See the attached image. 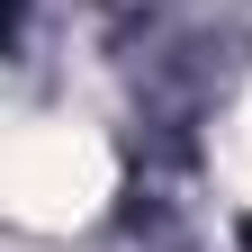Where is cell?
Returning a JSON list of instances; mask_svg holds the SVG:
<instances>
[{
  "label": "cell",
  "mask_w": 252,
  "mask_h": 252,
  "mask_svg": "<svg viewBox=\"0 0 252 252\" xmlns=\"http://www.w3.org/2000/svg\"><path fill=\"white\" fill-rule=\"evenodd\" d=\"M225 180L252 198V90H243V108H234V135H225Z\"/></svg>",
  "instance_id": "cell-2"
},
{
  "label": "cell",
  "mask_w": 252,
  "mask_h": 252,
  "mask_svg": "<svg viewBox=\"0 0 252 252\" xmlns=\"http://www.w3.org/2000/svg\"><path fill=\"white\" fill-rule=\"evenodd\" d=\"M108 180H117L108 171V144L90 135V126H72V117H45V126H18V135H9L0 198H9L18 225L63 234V225H81V216H99Z\"/></svg>",
  "instance_id": "cell-1"
}]
</instances>
